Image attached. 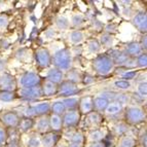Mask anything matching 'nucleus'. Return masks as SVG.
<instances>
[{
	"label": "nucleus",
	"instance_id": "obj_12",
	"mask_svg": "<svg viewBox=\"0 0 147 147\" xmlns=\"http://www.w3.org/2000/svg\"><path fill=\"white\" fill-rule=\"evenodd\" d=\"M107 56L110 57L114 65H118V66L125 65L127 62V60L130 59L125 52H121V51H118V49H111L110 52L107 54Z\"/></svg>",
	"mask_w": 147,
	"mask_h": 147
},
{
	"label": "nucleus",
	"instance_id": "obj_7",
	"mask_svg": "<svg viewBox=\"0 0 147 147\" xmlns=\"http://www.w3.org/2000/svg\"><path fill=\"white\" fill-rule=\"evenodd\" d=\"M35 61L41 68H47L52 64V55L47 49L40 47L35 52Z\"/></svg>",
	"mask_w": 147,
	"mask_h": 147
},
{
	"label": "nucleus",
	"instance_id": "obj_25",
	"mask_svg": "<svg viewBox=\"0 0 147 147\" xmlns=\"http://www.w3.org/2000/svg\"><path fill=\"white\" fill-rule=\"evenodd\" d=\"M66 80L70 81V82H73V84H77L78 82L81 81V75L76 69H70L67 73V79Z\"/></svg>",
	"mask_w": 147,
	"mask_h": 147
},
{
	"label": "nucleus",
	"instance_id": "obj_23",
	"mask_svg": "<svg viewBox=\"0 0 147 147\" xmlns=\"http://www.w3.org/2000/svg\"><path fill=\"white\" fill-rule=\"evenodd\" d=\"M51 111L53 112V114L56 115L63 116V114L66 112V108L64 106L62 101H56L51 105Z\"/></svg>",
	"mask_w": 147,
	"mask_h": 147
},
{
	"label": "nucleus",
	"instance_id": "obj_4",
	"mask_svg": "<svg viewBox=\"0 0 147 147\" xmlns=\"http://www.w3.org/2000/svg\"><path fill=\"white\" fill-rule=\"evenodd\" d=\"M41 78L35 72H25L22 74L19 79V84H20V88H33V86H39Z\"/></svg>",
	"mask_w": 147,
	"mask_h": 147
},
{
	"label": "nucleus",
	"instance_id": "obj_44",
	"mask_svg": "<svg viewBox=\"0 0 147 147\" xmlns=\"http://www.w3.org/2000/svg\"><path fill=\"white\" fill-rule=\"evenodd\" d=\"M81 81L84 82V84H91L95 81V78H94L92 75H88V74H86L84 76H81Z\"/></svg>",
	"mask_w": 147,
	"mask_h": 147
},
{
	"label": "nucleus",
	"instance_id": "obj_35",
	"mask_svg": "<svg viewBox=\"0 0 147 147\" xmlns=\"http://www.w3.org/2000/svg\"><path fill=\"white\" fill-rule=\"evenodd\" d=\"M101 44L100 42L98 41L97 39H92L88 41V52L92 53V54H95V53H98L100 51Z\"/></svg>",
	"mask_w": 147,
	"mask_h": 147
},
{
	"label": "nucleus",
	"instance_id": "obj_17",
	"mask_svg": "<svg viewBox=\"0 0 147 147\" xmlns=\"http://www.w3.org/2000/svg\"><path fill=\"white\" fill-rule=\"evenodd\" d=\"M59 140V135L56 133H47L43 137L40 139L42 147H55Z\"/></svg>",
	"mask_w": 147,
	"mask_h": 147
},
{
	"label": "nucleus",
	"instance_id": "obj_41",
	"mask_svg": "<svg viewBox=\"0 0 147 147\" xmlns=\"http://www.w3.org/2000/svg\"><path fill=\"white\" fill-rule=\"evenodd\" d=\"M41 146V141L36 136H32L29 138L27 142V147H40Z\"/></svg>",
	"mask_w": 147,
	"mask_h": 147
},
{
	"label": "nucleus",
	"instance_id": "obj_51",
	"mask_svg": "<svg viewBox=\"0 0 147 147\" xmlns=\"http://www.w3.org/2000/svg\"><path fill=\"white\" fill-rule=\"evenodd\" d=\"M135 147H142V146H140V145H139V146H135Z\"/></svg>",
	"mask_w": 147,
	"mask_h": 147
},
{
	"label": "nucleus",
	"instance_id": "obj_14",
	"mask_svg": "<svg viewBox=\"0 0 147 147\" xmlns=\"http://www.w3.org/2000/svg\"><path fill=\"white\" fill-rule=\"evenodd\" d=\"M125 54L129 58H132V59H135L137 58L138 56L143 53V49L140 45L139 42H136V41H133L130 42V43H127V47H125Z\"/></svg>",
	"mask_w": 147,
	"mask_h": 147
},
{
	"label": "nucleus",
	"instance_id": "obj_31",
	"mask_svg": "<svg viewBox=\"0 0 147 147\" xmlns=\"http://www.w3.org/2000/svg\"><path fill=\"white\" fill-rule=\"evenodd\" d=\"M114 133H115L117 136H123L125 133L127 132L129 127H127V125L125 123H118L114 125Z\"/></svg>",
	"mask_w": 147,
	"mask_h": 147
},
{
	"label": "nucleus",
	"instance_id": "obj_47",
	"mask_svg": "<svg viewBox=\"0 0 147 147\" xmlns=\"http://www.w3.org/2000/svg\"><path fill=\"white\" fill-rule=\"evenodd\" d=\"M140 45H141L142 49L146 51V47H147V37H146V35H145V34L142 36V39H141V43H140Z\"/></svg>",
	"mask_w": 147,
	"mask_h": 147
},
{
	"label": "nucleus",
	"instance_id": "obj_26",
	"mask_svg": "<svg viewBox=\"0 0 147 147\" xmlns=\"http://www.w3.org/2000/svg\"><path fill=\"white\" fill-rule=\"evenodd\" d=\"M86 119H88V123L91 125H98L102 121V116L100 115V113L93 111V112L88 113Z\"/></svg>",
	"mask_w": 147,
	"mask_h": 147
},
{
	"label": "nucleus",
	"instance_id": "obj_48",
	"mask_svg": "<svg viewBox=\"0 0 147 147\" xmlns=\"http://www.w3.org/2000/svg\"><path fill=\"white\" fill-rule=\"evenodd\" d=\"M6 147H19V145H18L17 141H11L9 144H7V146Z\"/></svg>",
	"mask_w": 147,
	"mask_h": 147
},
{
	"label": "nucleus",
	"instance_id": "obj_21",
	"mask_svg": "<svg viewBox=\"0 0 147 147\" xmlns=\"http://www.w3.org/2000/svg\"><path fill=\"white\" fill-rule=\"evenodd\" d=\"M35 121L33 118H29V117H24L20 120V123L18 125V127L20 129L22 132L26 133L28 131H30L32 127H34Z\"/></svg>",
	"mask_w": 147,
	"mask_h": 147
},
{
	"label": "nucleus",
	"instance_id": "obj_52",
	"mask_svg": "<svg viewBox=\"0 0 147 147\" xmlns=\"http://www.w3.org/2000/svg\"><path fill=\"white\" fill-rule=\"evenodd\" d=\"M55 147H62V146H55Z\"/></svg>",
	"mask_w": 147,
	"mask_h": 147
},
{
	"label": "nucleus",
	"instance_id": "obj_49",
	"mask_svg": "<svg viewBox=\"0 0 147 147\" xmlns=\"http://www.w3.org/2000/svg\"><path fill=\"white\" fill-rule=\"evenodd\" d=\"M91 147H104V144L102 142H97V143H93Z\"/></svg>",
	"mask_w": 147,
	"mask_h": 147
},
{
	"label": "nucleus",
	"instance_id": "obj_46",
	"mask_svg": "<svg viewBox=\"0 0 147 147\" xmlns=\"http://www.w3.org/2000/svg\"><path fill=\"white\" fill-rule=\"evenodd\" d=\"M147 144V137H146V130L140 134V146L146 147Z\"/></svg>",
	"mask_w": 147,
	"mask_h": 147
},
{
	"label": "nucleus",
	"instance_id": "obj_30",
	"mask_svg": "<svg viewBox=\"0 0 147 147\" xmlns=\"http://www.w3.org/2000/svg\"><path fill=\"white\" fill-rule=\"evenodd\" d=\"M137 146L136 144L135 138L131 137V136H123L119 141V147H135Z\"/></svg>",
	"mask_w": 147,
	"mask_h": 147
},
{
	"label": "nucleus",
	"instance_id": "obj_8",
	"mask_svg": "<svg viewBox=\"0 0 147 147\" xmlns=\"http://www.w3.org/2000/svg\"><path fill=\"white\" fill-rule=\"evenodd\" d=\"M17 79L9 73H2L0 75V91L15 92L17 88Z\"/></svg>",
	"mask_w": 147,
	"mask_h": 147
},
{
	"label": "nucleus",
	"instance_id": "obj_19",
	"mask_svg": "<svg viewBox=\"0 0 147 147\" xmlns=\"http://www.w3.org/2000/svg\"><path fill=\"white\" fill-rule=\"evenodd\" d=\"M49 129L53 130V132H59L63 127V123H62V116L56 115V114H52L49 117Z\"/></svg>",
	"mask_w": 147,
	"mask_h": 147
},
{
	"label": "nucleus",
	"instance_id": "obj_20",
	"mask_svg": "<svg viewBox=\"0 0 147 147\" xmlns=\"http://www.w3.org/2000/svg\"><path fill=\"white\" fill-rule=\"evenodd\" d=\"M36 130L39 133L47 134L51 129H49V120L47 116H41L36 123Z\"/></svg>",
	"mask_w": 147,
	"mask_h": 147
},
{
	"label": "nucleus",
	"instance_id": "obj_2",
	"mask_svg": "<svg viewBox=\"0 0 147 147\" xmlns=\"http://www.w3.org/2000/svg\"><path fill=\"white\" fill-rule=\"evenodd\" d=\"M114 68V64L107 54L98 55L93 61V69L99 75H107Z\"/></svg>",
	"mask_w": 147,
	"mask_h": 147
},
{
	"label": "nucleus",
	"instance_id": "obj_34",
	"mask_svg": "<svg viewBox=\"0 0 147 147\" xmlns=\"http://www.w3.org/2000/svg\"><path fill=\"white\" fill-rule=\"evenodd\" d=\"M136 66L139 68H146L147 66V55L146 53H142V54L138 56L135 60Z\"/></svg>",
	"mask_w": 147,
	"mask_h": 147
},
{
	"label": "nucleus",
	"instance_id": "obj_36",
	"mask_svg": "<svg viewBox=\"0 0 147 147\" xmlns=\"http://www.w3.org/2000/svg\"><path fill=\"white\" fill-rule=\"evenodd\" d=\"M69 140L71 143H77V144H82L84 143V135L80 132H75L73 134H71V136L69 137Z\"/></svg>",
	"mask_w": 147,
	"mask_h": 147
},
{
	"label": "nucleus",
	"instance_id": "obj_22",
	"mask_svg": "<svg viewBox=\"0 0 147 147\" xmlns=\"http://www.w3.org/2000/svg\"><path fill=\"white\" fill-rule=\"evenodd\" d=\"M63 104L66 109L68 110H75L77 109L79 105V99L76 97H69V98H65L63 101Z\"/></svg>",
	"mask_w": 147,
	"mask_h": 147
},
{
	"label": "nucleus",
	"instance_id": "obj_6",
	"mask_svg": "<svg viewBox=\"0 0 147 147\" xmlns=\"http://www.w3.org/2000/svg\"><path fill=\"white\" fill-rule=\"evenodd\" d=\"M79 119H80V113L77 109L75 110H68L64 113L62 116V123H63V127H73L78 125Z\"/></svg>",
	"mask_w": 147,
	"mask_h": 147
},
{
	"label": "nucleus",
	"instance_id": "obj_28",
	"mask_svg": "<svg viewBox=\"0 0 147 147\" xmlns=\"http://www.w3.org/2000/svg\"><path fill=\"white\" fill-rule=\"evenodd\" d=\"M113 86L116 88V90H120V91H127L130 90L132 84L131 81H127V80H123V79H117L113 82Z\"/></svg>",
	"mask_w": 147,
	"mask_h": 147
},
{
	"label": "nucleus",
	"instance_id": "obj_1",
	"mask_svg": "<svg viewBox=\"0 0 147 147\" xmlns=\"http://www.w3.org/2000/svg\"><path fill=\"white\" fill-rule=\"evenodd\" d=\"M52 64L62 72L69 71L72 67V55L68 49H61L52 57Z\"/></svg>",
	"mask_w": 147,
	"mask_h": 147
},
{
	"label": "nucleus",
	"instance_id": "obj_38",
	"mask_svg": "<svg viewBox=\"0 0 147 147\" xmlns=\"http://www.w3.org/2000/svg\"><path fill=\"white\" fill-rule=\"evenodd\" d=\"M138 72L137 71H134V70H125V72H123L121 75H120V77H121V79L123 80H127V81H130L132 80V79H134L137 76Z\"/></svg>",
	"mask_w": 147,
	"mask_h": 147
},
{
	"label": "nucleus",
	"instance_id": "obj_42",
	"mask_svg": "<svg viewBox=\"0 0 147 147\" xmlns=\"http://www.w3.org/2000/svg\"><path fill=\"white\" fill-rule=\"evenodd\" d=\"M129 101H130V97L127 95H125V94H118L115 99V102H117V103L120 104L121 106H123V104H127Z\"/></svg>",
	"mask_w": 147,
	"mask_h": 147
},
{
	"label": "nucleus",
	"instance_id": "obj_32",
	"mask_svg": "<svg viewBox=\"0 0 147 147\" xmlns=\"http://www.w3.org/2000/svg\"><path fill=\"white\" fill-rule=\"evenodd\" d=\"M16 94L15 92H3L0 91V101L3 102H11L16 99Z\"/></svg>",
	"mask_w": 147,
	"mask_h": 147
},
{
	"label": "nucleus",
	"instance_id": "obj_27",
	"mask_svg": "<svg viewBox=\"0 0 147 147\" xmlns=\"http://www.w3.org/2000/svg\"><path fill=\"white\" fill-rule=\"evenodd\" d=\"M84 38V33L80 31V30H74L71 32L70 34V41L73 44H79Z\"/></svg>",
	"mask_w": 147,
	"mask_h": 147
},
{
	"label": "nucleus",
	"instance_id": "obj_43",
	"mask_svg": "<svg viewBox=\"0 0 147 147\" xmlns=\"http://www.w3.org/2000/svg\"><path fill=\"white\" fill-rule=\"evenodd\" d=\"M8 25V18L5 15H0V29H4Z\"/></svg>",
	"mask_w": 147,
	"mask_h": 147
},
{
	"label": "nucleus",
	"instance_id": "obj_10",
	"mask_svg": "<svg viewBox=\"0 0 147 147\" xmlns=\"http://www.w3.org/2000/svg\"><path fill=\"white\" fill-rule=\"evenodd\" d=\"M132 24L141 33H146L147 31V13L146 11H139L132 19Z\"/></svg>",
	"mask_w": 147,
	"mask_h": 147
},
{
	"label": "nucleus",
	"instance_id": "obj_29",
	"mask_svg": "<svg viewBox=\"0 0 147 147\" xmlns=\"http://www.w3.org/2000/svg\"><path fill=\"white\" fill-rule=\"evenodd\" d=\"M90 140H91L93 143H97V142H101L104 138V132L102 130H94L90 133Z\"/></svg>",
	"mask_w": 147,
	"mask_h": 147
},
{
	"label": "nucleus",
	"instance_id": "obj_11",
	"mask_svg": "<svg viewBox=\"0 0 147 147\" xmlns=\"http://www.w3.org/2000/svg\"><path fill=\"white\" fill-rule=\"evenodd\" d=\"M1 123L8 127H17L20 123V117L13 111H7L1 115Z\"/></svg>",
	"mask_w": 147,
	"mask_h": 147
},
{
	"label": "nucleus",
	"instance_id": "obj_18",
	"mask_svg": "<svg viewBox=\"0 0 147 147\" xmlns=\"http://www.w3.org/2000/svg\"><path fill=\"white\" fill-rule=\"evenodd\" d=\"M42 90V95L47 96V97H51V96H55L58 93V86L49 80H45L41 86Z\"/></svg>",
	"mask_w": 147,
	"mask_h": 147
},
{
	"label": "nucleus",
	"instance_id": "obj_3",
	"mask_svg": "<svg viewBox=\"0 0 147 147\" xmlns=\"http://www.w3.org/2000/svg\"><path fill=\"white\" fill-rule=\"evenodd\" d=\"M125 118L130 125H138L145 120V111L139 106H129L125 111Z\"/></svg>",
	"mask_w": 147,
	"mask_h": 147
},
{
	"label": "nucleus",
	"instance_id": "obj_33",
	"mask_svg": "<svg viewBox=\"0 0 147 147\" xmlns=\"http://www.w3.org/2000/svg\"><path fill=\"white\" fill-rule=\"evenodd\" d=\"M56 25H57V27L59 28V29L66 30V29H68L69 26H70V22H69V20L67 19V18L59 17L56 21Z\"/></svg>",
	"mask_w": 147,
	"mask_h": 147
},
{
	"label": "nucleus",
	"instance_id": "obj_39",
	"mask_svg": "<svg viewBox=\"0 0 147 147\" xmlns=\"http://www.w3.org/2000/svg\"><path fill=\"white\" fill-rule=\"evenodd\" d=\"M71 23L73 26L75 27H79L84 23V17L80 13H77V15H73L71 19Z\"/></svg>",
	"mask_w": 147,
	"mask_h": 147
},
{
	"label": "nucleus",
	"instance_id": "obj_9",
	"mask_svg": "<svg viewBox=\"0 0 147 147\" xmlns=\"http://www.w3.org/2000/svg\"><path fill=\"white\" fill-rule=\"evenodd\" d=\"M42 90L41 86H37L33 88H20L19 90V97L25 100H34V99H39L42 97Z\"/></svg>",
	"mask_w": 147,
	"mask_h": 147
},
{
	"label": "nucleus",
	"instance_id": "obj_40",
	"mask_svg": "<svg viewBox=\"0 0 147 147\" xmlns=\"http://www.w3.org/2000/svg\"><path fill=\"white\" fill-rule=\"evenodd\" d=\"M101 43L103 44V45H105V47H111V45L113 44V37H112V35L108 34V33L102 35V36H101L100 44Z\"/></svg>",
	"mask_w": 147,
	"mask_h": 147
},
{
	"label": "nucleus",
	"instance_id": "obj_13",
	"mask_svg": "<svg viewBox=\"0 0 147 147\" xmlns=\"http://www.w3.org/2000/svg\"><path fill=\"white\" fill-rule=\"evenodd\" d=\"M47 80L51 81V82L57 84V86H59L62 81H64V72H62L59 69L53 67L47 72Z\"/></svg>",
	"mask_w": 147,
	"mask_h": 147
},
{
	"label": "nucleus",
	"instance_id": "obj_37",
	"mask_svg": "<svg viewBox=\"0 0 147 147\" xmlns=\"http://www.w3.org/2000/svg\"><path fill=\"white\" fill-rule=\"evenodd\" d=\"M137 94L139 96H141L143 99L146 98V95H147V84H146V80L144 81H141L138 84L137 86Z\"/></svg>",
	"mask_w": 147,
	"mask_h": 147
},
{
	"label": "nucleus",
	"instance_id": "obj_24",
	"mask_svg": "<svg viewBox=\"0 0 147 147\" xmlns=\"http://www.w3.org/2000/svg\"><path fill=\"white\" fill-rule=\"evenodd\" d=\"M121 110H123V106L120 104H118L117 102H111L107 106L105 112L107 113L108 115H115V114H118L119 112H121Z\"/></svg>",
	"mask_w": 147,
	"mask_h": 147
},
{
	"label": "nucleus",
	"instance_id": "obj_15",
	"mask_svg": "<svg viewBox=\"0 0 147 147\" xmlns=\"http://www.w3.org/2000/svg\"><path fill=\"white\" fill-rule=\"evenodd\" d=\"M93 97L92 96H86L79 99V110L84 114H88L94 111L93 108Z\"/></svg>",
	"mask_w": 147,
	"mask_h": 147
},
{
	"label": "nucleus",
	"instance_id": "obj_16",
	"mask_svg": "<svg viewBox=\"0 0 147 147\" xmlns=\"http://www.w3.org/2000/svg\"><path fill=\"white\" fill-rule=\"evenodd\" d=\"M109 103H110V102H109L107 99H105L104 97H102V96H98V97H96V98L93 99L94 110L98 113L104 112V111L106 110L107 106L109 105Z\"/></svg>",
	"mask_w": 147,
	"mask_h": 147
},
{
	"label": "nucleus",
	"instance_id": "obj_5",
	"mask_svg": "<svg viewBox=\"0 0 147 147\" xmlns=\"http://www.w3.org/2000/svg\"><path fill=\"white\" fill-rule=\"evenodd\" d=\"M80 88L77 86V84L70 82L68 80L62 81L61 84L58 86V95L64 97V98H69V97H73L74 95H77L80 93Z\"/></svg>",
	"mask_w": 147,
	"mask_h": 147
},
{
	"label": "nucleus",
	"instance_id": "obj_50",
	"mask_svg": "<svg viewBox=\"0 0 147 147\" xmlns=\"http://www.w3.org/2000/svg\"><path fill=\"white\" fill-rule=\"evenodd\" d=\"M68 147H82V144H77V143H69Z\"/></svg>",
	"mask_w": 147,
	"mask_h": 147
},
{
	"label": "nucleus",
	"instance_id": "obj_45",
	"mask_svg": "<svg viewBox=\"0 0 147 147\" xmlns=\"http://www.w3.org/2000/svg\"><path fill=\"white\" fill-rule=\"evenodd\" d=\"M6 138H7V135H6L5 130L3 127H0V147H2V145L5 143Z\"/></svg>",
	"mask_w": 147,
	"mask_h": 147
}]
</instances>
